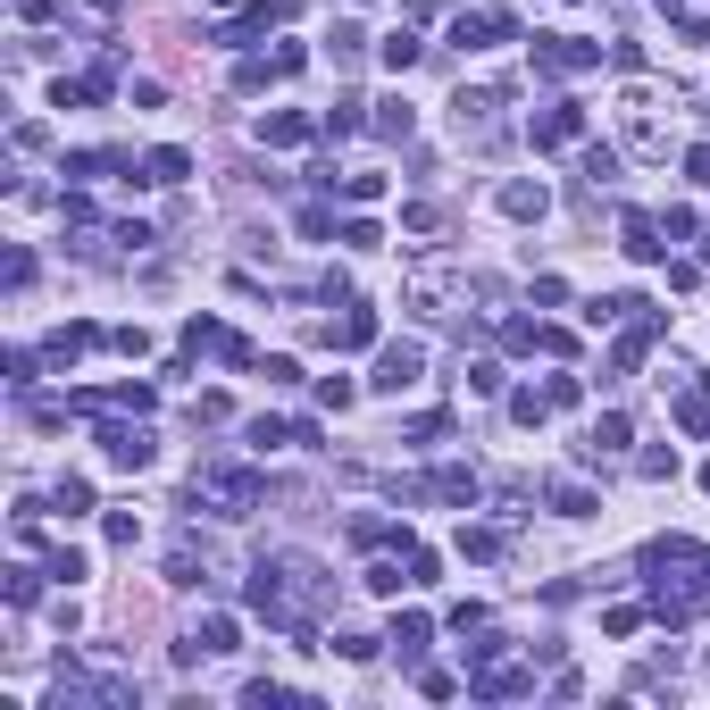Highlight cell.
<instances>
[{"label":"cell","instance_id":"obj_1","mask_svg":"<svg viewBox=\"0 0 710 710\" xmlns=\"http://www.w3.org/2000/svg\"><path fill=\"white\" fill-rule=\"evenodd\" d=\"M335 585L318 577V560H301V552H276V560H259L251 568V610L268 627H284L293 644H310V627H318V610Z\"/></svg>","mask_w":710,"mask_h":710},{"label":"cell","instance_id":"obj_2","mask_svg":"<svg viewBox=\"0 0 710 710\" xmlns=\"http://www.w3.org/2000/svg\"><path fill=\"white\" fill-rule=\"evenodd\" d=\"M193 502H218V518H243L259 502V477L251 468H209V477L193 485Z\"/></svg>","mask_w":710,"mask_h":710},{"label":"cell","instance_id":"obj_3","mask_svg":"<svg viewBox=\"0 0 710 710\" xmlns=\"http://www.w3.org/2000/svg\"><path fill=\"white\" fill-rule=\"evenodd\" d=\"M535 67H543V76H585V67H602V42H577V34H535Z\"/></svg>","mask_w":710,"mask_h":710},{"label":"cell","instance_id":"obj_4","mask_svg":"<svg viewBox=\"0 0 710 710\" xmlns=\"http://www.w3.org/2000/svg\"><path fill=\"white\" fill-rule=\"evenodd\" d=\"M510 34H518L510 9H460L452 17V42H460V51H485V42H510Z\"/></svg>","mask_w":710,"mask_h":710},{"label":"cell","instance_id":"obj_5","mask_svg":"<svg viewBox=\"0 0 710 710\" xmlns=\"http://www.w3.org/2000/svg\"><path fill=\"white\" fill-rule=\"evenodd\" d=\"M418 368H426V351H418V343H385V351H376V393H410V385H418Z\"/></svg>","mask_w":710,"mask_h":710},{"label":"cell","instance_id":"obj_6","mask_svg":"<svg viewBox=\"0 0 710 710\" xmlns=\"http://www.w3.org/2000/svg\"><path fill=\"white\" fill-rule=\"evenodd\" d=\"M527 134H535V151H560V142H577V134H585V109H577V101H552Z\"/></svg>","mask_w":710,"mask_h":710},{"label":"cell","instance_id":"obj_7","mask_svg":"<svg viewBox=\"0 0 710 710\" xmlns=\"http://www.w3.org/2000/svg\"><path fill=\"white\" fill-rule=\"evenodd\" d=\"M101 452L117 468H151V426H101Z\"/></svg>","mask_w":710,"mask_h":710},{"label":"cell","instance_id":"obj_8","mask_svg":"<svg viewBox=\"0 0 710 710\" xmlns=\"http://www.w3.org/2000/svg\"><path fill=\"white\" fill-rule=\"evenodd\" d=\"M259 142H268V151H301V142H310V117H301V109L259 117Z\"/></svg>","mask_w":710,"mask_h":710},{"label":"cell","instance_id":"obj_9","mask_svg":"<svg viewBox=\"0 0 710 710\" xmlns=\"http://www.w3.org/2000/svg\"><path fill=\"white\" fill-rule=\"evenodd\" d=\"M326 343H335V351H360V343H376V310H343L335 326H326Z\"/></svg>","mask_w":710,"mask_h":710},{"label":"cell","instance_id":"obj_10","mask_svg":"<svg viewBox=\"0 0 710 710\" xmlns=\"http://www.w3.org/2000/svg\"><path fill=\"white\" fill-rule=\"evenodd\" d=\"M577 452H585V460H610V452H627V418H619V410H610V418L594 426V435H585V443H577Z\"/></svg>","mask_w":710,"mask_h":710},{"label":"cell","instance_id":"obj_11","mask_svg":"<svg viewBox=\"0 0 710 710\" xmlns=\"http://www.w3.org/2000/svg\"><path fill=\"white\" fill-rule=\"evenodd\" d=\"M184 168H193V151H176V142H168V151L142 159V184H184Z\"/></svg>","mask_w":710,"mask_h":710},{"label":"cell","instance_id":"obj_12","mask_svg":"<svg viewBox=\"0 0 710 710\" xmlns=\"http://www.w3.org/2000/svg\"><path fill=\"white\" fill-rule=\"evenodd\" d=\"M543 209H552L543 184H502V218H543Z\"/></svg>","mask_w":710,"mask_h":710},{"label":"cell","instance_id":"obj_13","mask_svg":"<svg viewBox=\"0 0 710 710\" xmlns=\"http://www.w3.org/2000/svg\"><path fill=\"white\" fill-rule=\"evenodd\" d=\"M92 343H101V326H59V335H51V360L67 368V360H84Z\"/></svg>","mask_w":710,"mask_h":710},{"label":"cell","instance_id":"obj_14","mask_svg":"<svg viewBox=\"0 0 710 710\" xmlns=\"http://www.w3.org/2000/svg\"><path fill=\"white\" fill-rule=\"evenodd\" d=\"M426 635H435V627H426L418 610H401V619H393V652H401V660H418V652H426Z\"/></svg>","mask_w":710,"mask_h":710},{"label":"cell","instance_id":"obj_15","mask_svg":"<svg viewBox=\"0 0 710 710\" xmlns=\"http://www.w3.org/2000/svg\"><path fill=\"white\" fill-rule=\"evenodd\" d=\"M627 259H660V218H644V209L627 218Z\"/></svg>","mask_w":710,"mask_h":710},{"label":"cell","instance_id":"obj_16","mask_svg":"<svg viewBox=\"0 0 710 710\" xmlns=\"http://www.w3.org/2000/svg\"><path fill=\"white\" fill-rule=\"evenodd\" d=\"M426 493H443V502H477V477H468V468H435Z\"/></svg>","mask_w":710,"mask_h":710},{"label":"cell","instance_id":"obj_17","mask_svg":"<svg viewBox=\"0 0 710 710\" xmlns=\"http://www.w3.org/2000/svg\"><path fill=\"white\" fill-rule=\"evenodd\" d=\"M410 126H418V117H410V101H385V109H376V134H393V142H410Z\"/></svg>","mask_w":710,"mask_h":710},{"label":"cell","instance_id":"obj_18","mask_svg":"<svg viewBox=\"0 0 710 710\" xmlns=\"http://www.w3.org/2000/svg\"><path fill=\"white\" fill-rule=\"evenodd\" d=\"M234 635H243V627L218 610V619H201V652H234Z\"/></svg>","mask_w":710,"mask_h":710},{"label":"cell","instance_id":"obj_19","mask_svg":"<svg viewBox=\"0 0 710 710\" xmlns=\"http://www.w3.org/2000/svg\"><path fill=\"white\" fill-rule=\"evenodd\" d=\"M326 51H335V59L351 67V59H360V51H368V34H360V26H335V34H326Z\"/></svg>","mask_w":710,"mask_h":710},{"label":"cell","instance_id":"obj_20","mask_svg":"<svg viewBox=\"0 0 710 710\" xmlns=\"http://www.w3.org/2000/svg\"><path fill=\"white\" fill-rule=\"evenodd\" d=\"M543 410H552V393H510V418L518 426H543Z\"/></svg>","mask_w":710,"mask_h":710},{"label":"cell","instance_id":"obj_21","mask_svg":"<svg viewBox=\"0 0 710 710\" xmlns=\"http://www.w3.org/2000/svg\"><path fill=\"white\" fill-rule=\"evenodd\" d=\"M318 126H326V134H360V101H335V109L318 117Z\"/></svg>","mask_w":710,"mask_h":710},{"label":"cell","instance_id":"obj_22","mask_svg":"<svg viewBox=\"0 0 710 710\" xmlns=\"http://www.w3.org/2000/svg\"><path fill=\"white\" fill-rule=\"evenodd\" d=\"M585 176L610 184V176H619V151H610V142H594V151H585Z\"/></svg>","mask_w":710,"mask_h":710},{"label":"cell","instance_id":"obj_23","mask_svg":"<svg viewBox=\"0 0 710 710\" xmlns=\"http://www.w3.org/2000/svg\"><path fill=\"white\" fill-rule=\"evenodd\" d=\"M401 226H410V234H435L443 209H435V201H410V209H401Z\"/></svg>","mask_w":710,"mask_h":710},{"label":"cell","instance_id":"obj_24","mask_svg":"<svg viewBox=\"0 0 710 710\" xmlns=\"http://www.w3.org/2000/svg\"><path fill=\"white\" fill-rule=\"evenodd\" d=\"M552 502H560V518H585V510H594V493H585V485H552Z\"/></svg>","mask_w":710,"mask_h":710},{"label":"cell","instance_id":"obj_25","mask_svg":"<svg viewBox=\"0 0 710 710\" xmlns=\"http://www.w3.org/2000/svg\"><path fill=\"white\" fill-rule=\"evenodd\" d=\"M460 552H468V560H493V552H502V535H493V527H468Z\"/></svg>","mask_w":710,"mask_h":710},{"label":"cell","instance_id":"obj_26","mask_svg":"<svg viewBox=\"0 0 710 710\" xmlns=\"http://www.w3.org/2000/svg\"><path fill=\"white\" fill-rule=\"evenodd\" d=\"M385 67H393V76H401V67H418V34H393L385 42Z\"/></svg>","mask_w":710,"mask_h":710},{"label":"cell","instance_id":"obj_27","mask_svg":"<svg viewBox=\"0 0 710 710\" xmlns=\"http://www.w3.org/2000/svg\"><path fill=\"white\" fill-rule=\"evenodd\" d=\"M59 510H67V518L92 510V485H84V477H59Z\"/></svg>","mask_w":710,"mask_h":710},{"label":"cell","instance_id":"obj_28","mask_svg":"<svg viewBox=\"0 0 710 710\" xmlns=\"http://www.w3.org/2000/svg\"><path fill=\"white\" fill-rule=\"evenodd\" d=\"M401 585H410V577H401L393 560H376V568H368V594H401Z\"/></svg>","mask_w":710,"mask_h":710},{"label":"cell","instance_id":"obj_29","mask_svg":"<svg viewBox=\"0 0 710 710\" xmlns=\"http://www.w3.org/2000/svg\"><path fill=\"white\" fill-rule=\"evenodd\" d=\"M51 577H59V585H76V577H84V552H67V543H59V552H51Z\"/></svg>","mask_w":710,"mask_h":710},{"label":"cell","instance_id":"obj_30","mask_svg":"<svg viewBox=\"0 0 710 710\" xmlns=\"http://www.w3.org/2000/svg\"><path fill=\"white\" fill-rule=\"evenodd\" d=\"M685 168H694V184H710V142H694V151H685Z\"/></svg>","mask_w":710,"mask_h":710},{"label":"cell","instance_id":"obj_31","mask_svg":"<svg viewBox=\"0 0 710 710\" xmlns=\"http://www.w3.org/2000/svg\"><path fill=\"white\" fill-rule=\"evenodd\" d=\"M702 117H710V101H702Z\"/></svg>","mask_w":710,"mask_h":710}]
</instances>
